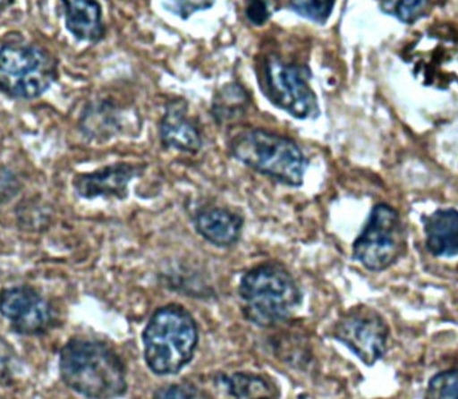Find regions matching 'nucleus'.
I'll return each instance as SVG.
<instances>
[{"label":"nucleus","mask_w":458,"mask_h":399,"mask_svg":"<svg viewBox=\"0 0 458 399\" xmlns=\"http://www.w3.org/2000/svg\"><path fill=\"white\" fill-rule=\"evenodd\" d=\"M160 139L165 149L186 154H198L203 148V138L198 126L188 116L187 103L174 99L165 106L160 124Z\"/></svg>","instance_id":"11"},{"label":"nucleus","mask_w":458,"mask_h":399,"mask_svg":"<svg viewBox=\"0 0 458 399\" xmlns=\"http://www.w3.org/2000/svg\"><path fill=\"white\" fill-rule=\"evenodd\" d=\"M289 6L301 18L324 25L334 11L335 0H289Z\"/></svg>","instance_id":"19"},{"label":"nucleus","mask_w":458,"mask_h":399,"mask_svg":"<svg viewBox=\"0 0 458 399\" xmlns=\"http://www.w3.org/2000/svg\"><path fill=\"white\" fill-rule=\"evenodd\" d=\"M15 0H0V11L14 4Z\"/></svg>","instance_id":"26"},{"label":"nucleus","mask_w":458,"mask_h":399,"mask_svg":"<svg viewBox=\"0 0 458 399\" xmlns=\"http://www.w3.org/2000/svg\"><path fill=\"white\" fill-rule=\"evenodd\" d=\"M408 249L407 232L398 210L389 204L372 208L352 244V259L366 270L382 272L394 266Z\"/></svg>","instance_id":"6"},{"label":"nucleus","mask_w":458,"mask_h":399,"mask_svg":"<svg viewBox=\"0 0 458 399\" xmlns=\"http://www.w3.org/2000/svg\"><path fill=\"white\" fill-rule=\"evenodd\" d=\"M248 106L249 96L246 90L240 84L230 83L214 97L211 112L217 122L226 123L242 118Z\"/></svg>","instance_id":"17"},{"label":"nucleus","mask_w":458,"mask_h":399,"mask_svg":"<svg viewBox=\"0 0 458 399\" xmlns=\"http://www.w3.org/2000/svg\"><path fill=\"white\" fill-rule=\"evenodd\" d=\"M0 314L16 334L40 336L54 326L50 301L29 285H13L0 291Z\"/></svg>","instance_id":"9"},{"label":"nucleus","mask_w":458,"mask_h":399,"mask_svg":"<svg viewBox=\"0 0 458 399\" xmlns=\"http://www.w3.org/2000/svg\"><path fill=\"white\" fill-rule=\"evenodd\" d=\"M22 190V182L11 168L0 166V204L14 200Z\"/></svg>","instance_id":"22"},{"label":"nucleus","mask_w":458,"mask_h":399,"mask_svg":"<svg viewBox=\"0 0 458 399\" xmlns=\"http://www.w3.org/2000/svg\"><path fill=\"white\" fill-rule=\"evenodd\" d=\"M243 218L226 208H207L197 213L194 226L201 238L216 248H230L242 238Z\"/></svg>","instance_id":"13"},{"label":"nucleus","mask_w":458,"mask_h":399,"mask_svg":"<svg viewBox=\"0 0 458 399\" xmlns=\"http://www.w3.org/2000/svg\"><path fill=\"white\" fill-rule=\"evenodd\" d=\"M66 14V29L81 41L98 42L106 35L99 0H61Z\"/></svg>","instance_id":"15"},{"label":"nucleus","mask_w":458,"mask_h":399,"mask_svg":"<svg viewBox=\"0 0 458 399\" xmlns=\"http://www.w3.org/2000/svg\"><path fill=\"white\" fill-rule=\"evenodd\" d=\"M155 398H201L200 392L191 385H171L155 392Z\"/></svg>","instance_id":"24"},{"label":"nucleus","mask_w":458,"mask_h":399,"mask_svg":"<svg viewBox=\"0 0 458 399\" xmlns=\"http://www.w3.org/2000/svg\"><path fill=\"white\" fill-rule=\"evenodd\" d=\"M216 0H165V8L172 14L186 21L194 13L210 9Z\"/></svg>","instance_id":"21"},{"label":"nucleus","mask_w":458,"mask_h":399,"mask_svg":"<svg viewBox=\"0 0 458 399\" xmlns=\"http://www.w3.org/2000/svg\"><path fill=\"white\" fill-rule=\"evenodd\" d=\"M233 158L289 187L303 186L308 161L297 142L265 129H246L229 141Z\"/></svg>","instance_id":"4"},{"label":"nucleus","mask_w":458,"mask_h":399,"mask_svg":"<svg viewBox=\"0 0 458 399\" xmlns=\"http://www.w3.org/2000/svg\"><path fill=\"white\" fill-rule=\"evenodd\" d=\"M64 384L87 398H118L128 391L125 363L98 340L73 337L60 352Z\"/></svg>","instance_id":"1"},{"label":"nucleus","mask_w":458,"mask_h":399,"mask_svg":"<svg viewBox=\"0 0 458 399\" xmlns=\"http://www.w3.org/2000/svg\"><path fill=\"white\" fill-rule=\"evenodd\" d=\"M307 67L287 64L271 57L263 64L259 84L266 98L295 119H315L319 116L317 94L308 83Z\"/></svg>","instance_id":"7"},{"label":"nucleus","mask_w":458,"mask_h":399,"mask_svg":"<svg viewBox=\"0 0 458 399\" xmlns=\"http://www.w3.org/2000/svg\"><path fill=\"white\" fill-rule=\"evenodd\" d=\"M8 348L9 346L0 345V379H4L11 374V369L8 368L11 361Z\"/></svg>","instance_id":"25"},{"label":"nucleus","mask_w":458,"mask_h":399,"mask_svg":"<svg viewBox=\"0 0 458 399\" xmlns=\"http://www.w3.org/2000/svg\"><path fill=\"white\" fill-rule=\"evenodd\" d=\"M198 340V324L186 308L175 303L158 308L142 333L145 361L155 375L180 374L193 360Z\"/></svg>","instance_id":"3"},{"label":"nucleus","mask_w":458,"mask_h":399,"mask_svg":"<svg viewBox=\"0 0 458 399\" xmlns=\"http://www.w3.org/2000/svg\"><path fill=\"white\" fill-rule=\"evenodd\" d=\"M245 15L252 25H265L271 18L267 0H246Z\"/></svg>","instance_id":"23"},{"label":"nucleus","mask_w":458,"mask_h":399,"mask_svg":"<svg viewBox=\"0 0 458 399\" xmlns=\"http://www.w3.org/2000/svg\"><path fill=\"white\" fill-rule=\"evenodd\" d=\"M216 379L233 398H279L277 385L259 375L235 372L217 376Z\"/></svg>","instance_id":"16"},{"label":"nucleus","mask_w":458,"mask_h":399,"mask_svg":"<svg viewBox=\"0 0 458 399\" xmlns=\"http://www.w3.org/2000/svg\"><path fill=\"white\" fill-rule=\"evenodd\" d=\"M245 319L272 327L293 317L303 293L293 275L276 261L263 262L243 274L237 288Z\"/></svg>","instance_id":"2"},{"label":"nucleus","mask_w":458,"mask_h":399,"mask_svg":"<svg viewBox=\"0 0 458 399\" xmlns=\"http://www.w3.org/2000/svg\"><path fill=\"white\" fill-rule=\"evenodd\" d=\"M130 113L112 100H98L84 108L80 120V129L86 138L97 142L124 134L130 124Z\"/></svg>","instance_id":"12"},{"label":"nucleus","mask_w":458,"mask_h":399,"mask_svg":"<svg viewBox=\"0 0 458 399\" xmlns=\"http://www.w3.org/2000/svg\"><path fill=\"white\" fill-rule=\"evenodd\" d=\"M57 78V64L34 44L9 42L0 47V92L16 99H37Z\"/></svg>","instance_id":"5"},{"label":"nucleus","mask_w":458,"mask_h":399,"mask_svg":"<svg viewBox=\"0 0 458 399\" xmlns=\"http://www.w3.org/2000/svg\"><path fill=\"white\" fill-rule=\"evenodd\" d=\"M425 248L434 258L454 259L458 254V212L454 208L437 209L421 216Z\"/></svg>","instance_id":"14"},{"label":"nucleus","mask_w":458,"mask_h":399,"mask_svg":"<svg viewBox=\"0 0 458 399\" xmlns=\"http://www.w3.org/2000/svg\"><path fill=\"white\" fill-rule=\"evenodd\" d=\"M145 165L118 162L89 174H77L73 178L76 193L84 200L94 198H116L125 200L129 194L130 182L142 176Z\"/></svg>","instance_id":"10"},{"label":"nucleus","mask_w":458,"mask_h":399,"mask_svg":"<svg viewBox=\"0 0 458 399\" xmlns=\"http://www.w3.org/2000/svg\"><path fill=\"white\" fill-rule=\"evenodd\" d=\"M391 329L372 307L350 308L335 322L331 336L346 346L367 368L385 358Z\"/></svg>","instance_id":"8"},{"label":"nucleus","mask_w":458,"mask_h":399,"mask_svg":"<svg viewBox=\"0 0 458 399\" xmlns=\"http://www.w3.org/2000/svg\"><path fill=\"white\" fill-rule=\"evenodd\" d=\"M428 5L430 0H382L381 11L403 24L411 25L427 14Z\"/></svg>","instance_id":"18"},{"label":"nucleus","mask_w":458,"mask_h":399,"mask_svg":"<svg viewBox=\"0 0 458 399\" xmlns=\"http://www.w3.org/2000/svg\"><path fill=\"white\" fill-rule=\"evenodd\" d=\"M427 398L457 399L458 374L457 369H447L438 372L428 381Z\"/></svg>","instance_id":"20"}]
</instances>
